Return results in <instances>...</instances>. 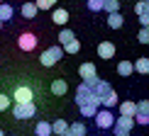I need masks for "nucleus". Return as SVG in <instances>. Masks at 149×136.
<instances>
[{"label":"nucleus","instance_id":"nucleus-1","mask_svg":"<svg viewBox=\"0 0 149 136\" xmlns=\"http://www.w3.org/2000/svg\"><path fill=\"white\" fill-rule=\"evenodd\" d=\"M137 124L134 117H127V114H120L115 117V124H113V134L115 136H130L132 134V126Z\"/></svg>","mask_w":149,"mask_h":136},{"label":"nucleus","instance_id":"nucleus-2","mask_svg":"<svg viewBox=\"0 0 149 136\" xmlns=\"http://www.w3.org/2000/svg\"><path fill=\"white\" fill-rule=\"evenodd\" d=\"M37 114V104L34 102H15V107H12V117L15 119H32Z\"/></svg>","mask_w":149,"mask_h":136},{"label":"nucleus","instance_id":"nucleus-3","mask_svg":"<svg viewBox=\"0 0 149 136\" xmlns=\"http://www.w3.org/2000/svg\"><path fill=\"white\" fill-rule=\"evenodd\" d=\"M61 56H64V46H49L47 51H42V56H39V63L42 66H54V63H59Z\"/></svg>","mask_w":149,"mask_h":136},{"label":"nucleus","instance_id":"nucleus-4","mask_svg":"<svg viewBox=\"0 0 149 136\" xmlns=\"http://www.w3.org/2000/svg\"><path fill=\"white\" fill-rule=\"evenodd\" d=\"M93 119H95L98 129H113V124H115V114H113V109H108V107L98 109V114L93 117Z\"/></svg>","mask_w":149,"mask_h":136},{"label":"nucleus","instance_id":"nucleus-5","mask_svg":"<svg viewBox=\"0 0 149 136\" xmlns=\"http://www.w3.org/2000/svg\"><path fill=\"white\" fill-rule=\"evenodd\" d=\"M78 76L83 78L86 83L91 85V88L98 83V80H100V78H98V68L93 66V63H81V68H78Z\"/></svg>","mask_w":149,"mask_h":136},{"label":"nucleus","instance_id":"nucleus-6","mask_svg":"<svg viewBox=\"0 0 149 136\" xmlns=\"http://www.w3.org/2000/svg\"><path fill=\"white\" fill-rule=\"evenodd\" d=\"M17 46H20V51H34L37 49V36L32 32H22L17 36Z\"/></svg>","mask_w":149,"mask_h":136},{"label":"nucleus","instance_id":"nucleus-7","mask_svg":"<svg viewBox=\"0 0 149 136\" xmlns=\"http://www.w3.org/2000/svg\"><path fill=\"white\" fill-rule=\"evenodd\" d=\"M91 97H93V88H91V85L83 80V83H81L78 88H76V104L81 107V104H83V102H88Z\"/></svg>","mask_w":149,"mask_h":136},{"label":"nucleus","instance_id":"nucleus-8","mask_svg":"<svg viewBox=\"0 0 149 136\" xmlns=\"http://www.w3.org/2000/svg\"><path fill=\"white\" fill-rule=\"evenodd\" d=\"M15 102H34V92L32 88H27V85H20V88H15Z\"/></svg>","mask_w":149,"mask_h":136},{"label":"nucleus","instance_id":"nucleus-9","mask_svg":"<svg viewBox=\"0 0 149 136\" xmlns=\"http://www.w3.org/2000/svg\"><path fill=\"white\" fill-rule=\"evenodd\" d=\"M98 56L105 58V61H110L115 56V44L113 41H100V44H98Z\"/></svg>","mask_w":149,"mask_h":136},{"label":"nucleus","instance_id":"nucleus-10","mask_svg":"<svg viewBox=\"0 0 149 136\" xmlns=\"http://www.w3.org/2000/svg\"><path fill=\"white\" fill-rule=\"evenodd\" d=\"M122 24H125V17H122L120 12H110L108 15V27L110 29H120Z\"/></svg>","mask_w":149,"mask_h":136},{"label":"nucleus","instance_id":"nucleus-11","mask_svg":"<svg viewBox=\"0 0 149 136\" xmlns=\"http://www.w3.org/2000/svg\"><path fill=\"white\" fill-rule=\"evenodd\" d=\"M117 73H120L122 78H130L134 73V63L132 61H120V63H117Z\"/></svg>","mask_w":149,"mask_h":136},{"label":"nucleus","instance_id":"nucleus-12","mask_svg":"<svg viewBox=\"0 0 149 136\" xmlns=\"http://www.w3.org/2000/svg\"><path fill=\"white\" fill-rule=\"evenodd\" d=\"M110 90H113V85H110V83H105V80H98V83L93 85V92H95V95L100 97V100H103L105 95H108Z\"/></svg>","mask_w":149,"mask_h":136},{"label":"nucleus","instance_id":"nucleus-13","mask_svg":"<svg viewBox=\"0 0 149 136\" xmlns=\"http://www.w3.org/2000/svg\"><path fill=\"white\" fill-rule=\"evenodd\" d=\"M37 12H39L37 3H24V5H22V17H24V20H34Z\"/></svg>","mask_w":149,"mask_h":136},{"label":"nucleus","instance_id":"nucleus-14","mask_svg":"<svg viewBox=\"0 0 149 136\" xmlns=\"http://www.w3.org/2000/svg\"><path fill=\"white\" fill-rule=\"evenodd\" d=\"M52 20H54V24H66V22H69V10L56 8V10L52 12Z\"/></svg>","mask_w":149,"mask_h":136},{"label":"nucleus","instance_id":"nucleus-15","mask_svg":"<svg viewBox=\"0 0 149 136\" xmlns=\"http://www.w3.org/2000/svg\"><path fill=\"white\" fill-rule=\"evenodd\" d=\"M120 114L134 117V114H137V102H132V100H125V102H120Z\"/></svg>","mask_w":149,"mask_h":136},{"label":"nucleus","instance_id":"nucleus-16","mask_svg":"<svg viewBox=\"0 0 149 136\" xmlns=\"http://www.w3.org/2000/svg\"><path fill=\"white\" fill-rule=\"evenodd\" d=\"M134 73L149 76V58H147V56H139L137 61H134Z\"/></svg>","mask_w":149,"mask_h":136},{"label":"nucleus","instance_id":"nucleus-17","mask_svg":"<svg viewBox=\"0 0 149 136\" xmlns=\"http://www.w3.org/2000/svg\"><path fill=\"white\" fill-rule=\"evenodd\" d=\"M117 104H120V97H117V92H115V90H110L108 95L103 97V107L113 109V107H117Z\"/></svg>","mask_w":149,"mask_h":136},{"label":"nucleus","instance_id":"nucleus-18","mask_svg":"<svg viewBox=\"0 0 149 136\" xmlns=\"http://www.w3.org/2000/svg\"><path fill=\"white\" fill-rule=\"evenodd\" d=\"M66 136H86V126L81 124V122H73V124H69V129H66Z\"/></svg>","mask_w":149,"mask_h":136},{"label":"nucleus","instance_id":"nucleus-19","mask_svg":"<svg viewBox=\"0 0 149 136\" xmlns=\"http://www.w3.org/2000/svg\"><path fill=\"white\" fill-rule=\"evenodd\" d=\"M66 90H69V85H66V80H54V83H52V95L61 97V95H66Z\"/></svg>","mask_w":149,"mask_h":136},{"label":"nucleus","instance_id":"nucleus-20","mask_svg":"<svg viewBox=\"0 0 149 136\" xmlns=\"http://www.w3.org/2000/svg\"><path fill=\"white\" fill-rule=\"evenodd\" d=\"M34 134L37 136H54L52 134V124H49V122H39V124L34 126Z\"/></svg>","mask_w":149,"mask_h":136},{"label":"nucleus","instance_id":"nucleus-21","mask_svg":"<svg viewBox=\"0 0 149 136\" xmlns=\"http://www.w3.org/2000/svg\"><path fill=\"white\" fill-rule=\"evenodd\" d=\"M12 15H15L12 5H8V3H0V20H3V22H8V20H12Z\"/></svg>","mask_w":149,"mask_h":136},{"label":"nucleus","instance_id":"nucleus-22","mask_svg":"<svg viewBox=\"0 0 149 136\" xmlns=\"http://www.w3.org/2000/svg\"><path fill=\"white\" fill-rule=\"evenodd\" d=\"M66 129H69V124H66L64 119H56V122L52 124V134H54V136H61V134H66Z\"/></svg>","mask_w":149,"mask_h":136},{"label":"nucleus","instance_id":"nucleus-23","mask_svg":"<svg viewBox=\"0 0 149 136\" xmlns=\"http://www.w3.org/2000/svg\"><path fill=\"white\" fill-rule=\"evenodd\" d=\"M78 51H81V41L78 39H71L69 44H64V54H71L73 56V54H78Z\"/></svg>","mask_w":149,"mask_h":136},{"label":"nucleus","instance_id":"nucleus-24","mask_svg":"<svg viewBox=\"0 0 149 136\" xmlns=\"http://www.w3.org/2000/svg\"><path fill=\"white\" fill-rule=\"evenodd\" d=\"M103 10L108 12H120V0H103Z\"/></svg>","mask_w":149,"mask_h":136},{"label":"nucleus","instance_id":"nucleus-25","mask_svg":"<svg viewBox=\"0 0 149 136\" xmlns=\"http://www.w3.org/2000/svg\"><path fill=\"white\" fill-rule=\"evenodd\" d=\"M71 39H76V34H73L71 29H61V34H59V44L64 46V44H69Z\"/></svg>","mask_w":149,"mask_h":136},{"label":"nucleus","instance_id":"nucleus-26","mask_svg":"<svg viewBox=\"0 0 149 136\" xmlns=\"http://www.w3.org/2000/svg\"><path fill=\"white\" fill-rule=\"evenodd\" d=\"M144 12H147V15H149V0H139V3L137 5H134V15H144Z\"/></svg>","mask_w":149,"mask_h":136},{"label":"nucleus","instance_id":"nucleus-27","mask_svg":"<svg viewBox=\"0 0 149 136\" xmlns=\"http://www.w3.org/2000/svg\"><path fill=\"white\" fill-rule=\"evenodd\" d=\"M137 41L139 44H149V27H142L137 32Z\"/></svg>","mask_w":149,"mask_h":136},{"label":"nucleus","instance_id":"nucleus-28","mask_svg":"<svg viewBox=\"0 0 149 136\" xmlns=\"http://www.w3.org/2000/svg\"><path fill=\"white\" fill-rule=\"evenodd\" d=\"M34 3H37V8H39V10H52L56 0H34Z\"/></svg>","mask_w":149,"mask_h":136},{"label":"nucleus","instance_id":"nucleus-29","mask_svg":"<svg viewBox=\"0 0 149 136\" xmlns=\"http://www.w3.org/2000/svg\"><path fill=\"white\" fill-rule=\"evenodd\" d=\"M134 122H137L139 126H149V114H139L137 112V114H134Z\"/></svg>","mask_w":149,"mask_h":136},{"label":"nucleus","instance_id":"nucleus-30","mask_svg":"<svg viewBox=\"0 0 149 136\" xmlns=\"http://www.w3.org/2000/svg\"><path fill=\"white\" fill-rule=\"evenodd\" d=\"M137 112H139V114H149V100L137 102Z\"/></svg>","mask_w":149,"mask_h":136},{"label":"nucleus","instance_id":"nucleus-31","mask_svg":"<svg viewBox=\"0 0 149 136\" xmlns=\"http://www.w3.org/2000/svg\"><path fill=\"white\" fill-rule=\"evenodd\" d=\"M10 109V95H0V112Z\"/></svg>","mask_w":149,"mask_h":136},{"label":"nucleus","instance_id":"nucleus-32","mask_svg":"<svg viewBox=\"0 0 149 136\" xmlns=\"http://www.w3.org/2000/svg\"><path fill=\"white\" fill-rule=\"evenodd\" d=\"M139 24H142V27H149V15H147V12L139 15Z\"/></svg>","mask_w":149,"mask_h":136},{"label":"nucleus","instance_id":"nucleus-33","mask_svg":"<svg viewBox=\"0 0 149 136\" xmlns=\"http://www.w3.org/2000/svg\"><path fill=\"white\" fill-rule=\"evenodd\" d=\"M3 24H5V22H3V20H0V29H3Z\"/></svg>","mask_w":149,"mask_h":136},{"label":"nucleus","instance_id":"nucleus-34","mask_svg":"<svg viewBox=\"0 0 149 136\" xmlns=\"http://www.w3.org/2000/svg\"><path fill=\"white\" fill-rule=\"evenodd\" d=\"M0 136H5V131H3V129H0Z\"/></svg>","mask_w":149,"mask_h":136},{"label":"nucleus","instance_id":"nucleus-35","mask_svg":"<svg viewBox=\"0 0 149 136\" xmlns=\"http://www.w3.org/2000/svg\"><path fill=\"white\" fill-rule=\"evenodd\" d=\"M61 136H66V134H61Z\"/></svg>","mask_w":149,"mask_h":136},{"label":"nucleus","instance_id":"nucleus-36","mask_svg":"<svg viewBox=\"0 0 149 136\" xmlns=\"http://www.w3.org/2000/svg\"><path fill=\"white\" fill-rule=\"evenodd\" d=\"M0 3H3V0H0Z\"/></svg>","mask_w":149,"mask_h":136}]
</instances>
